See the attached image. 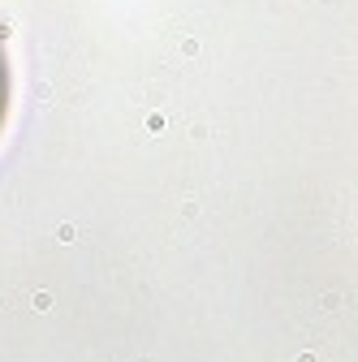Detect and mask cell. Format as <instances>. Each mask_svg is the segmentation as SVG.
Instances as JSON below:
<instances>
[{
    "mask_svg": "<svg viewBox=\"0 0 358 362\" xmlns=\"http://www.w3.org/2000/svg\"><path fill=\"white\" fill-rule=\"evenodd\" d=\"M9 117V52H5V35H0V129Z\"/></svg>",
    "mask_w": 358,
    "mask_h": 362,
    "instance_id": "6da1fadb",
    "label": "cell"
}]
</instances>
